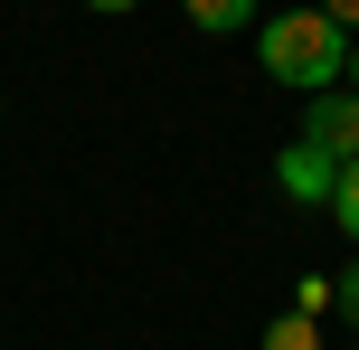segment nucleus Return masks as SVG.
Wrapping results in <instances>:
<instances>
[{
    "label": "nucleus",
    "mask_w": 359,
    "mask_h": 350,
    "mask_svg": "<svg viewBox=\"0 0 359 350\" xmlns=\"http://www.w3.org/2000/svg\"><path fill=\"white\" fill-rule=\"evenodd\" d=\"M265 350H322V322H312V313H274L265 322Z\"/></svg>",
    "instance_id": "39448f33"
},
{
    "label": "nucleus",
    "mask_w": 359,
    "mask_h": 350,
    "mask_svg": "<svg viewBox=\"0 0 359 350\" xmlns=\"http://www.w3.org/2000/svg\"><path fill=\"white\" fill-rule=\"evenodd\" d=\"M86 10H104V19H123V10H142V0H86Z\"/></svg>",
    "instance_id": "9d476101"
},
{
    "label": "nucleus",
    "mask_w": 359,
    "mask_h": 350,
    "mask_svg": "<svg viewBox=\"0 0 359 350\" xmlns=\"http://www.w3.org/2000/svg\"><path fill=\"white\" fill-rule=\"evenodd\" d=\"M274 180H284V199L331 208V189H341V161H331L322 142H284V152H274Z\"/></svg>",
    "instance_id": "f03ea898"
},
{
    "label": "nucleus",
    "mask_w": 359,
    "mask_h": 350,
    "mask_svg": "<svg viewBox=\"0 0 359 350\" xmlns=\"http://www.w3.org/2000/svg\"><path fill=\"white\" fill-rule=\"evenodd\" d=\"M341 86H350V95H359V38H350V76H341Z\"/></svg>",
    "instance_id": "9b49d317"
},
{
    "label": "nucleus",
    "mask_w": 359,
    "mask_h": 350,
    "mask_svg": "<svg viewBox=\"0 0 359 350\" xmlns=\"http://www.w3.org/2000/svg\"><path fill=\"white\" fill-rule=\"evenodd\" d=\"M331 303H341V294H331V284H322V275H303V294H293V313H312V322H322V313H331Z\"/></svg>",
    "instance_id": "0eeeda50"
},
{
    "label": "nucleus",
    "mask_w": 359,
    "mask_h": 350,
    "mask_svg": "<svg viewBox=\"0 0 359 350\" xmlns=\"http://www.w3.org/2000/svg\"><path fill=\"white\" fill-rule=\"evenodd\" d=\"M331 218L359 237V161H341V189H331Z\"/></svg>",
    "instance_id": "423d86ee"
},
{
    "label": "nucleus",
    "mask_w": 359,
    "mask_h": 350,
    "mask_svg": "<svg viewBox=\"0 0 359 350\" xmlns=\"http://www.w3.org/2000/svg\"><path fill=\"white\" fill-rule=\"evenodd\" d=\"M331 294H341V313L359 322V265H350V275H341V284H331Z\"/></svg>",
    "instance_id": "6e6552de"
},
{
    "label": "nucleus",
    "mask_w": 359,
    "mask_h": 350,
    "mask_svg": "<svg viewBox=\"0 0 359 350\" xmlns=\"http://www.w3.org/2000/svg\"><path fill=\"white\" fill-rule=\"evenodd\" d=\"M180 10H189V29H208V38L255 29V0H180Z\"/></svg>",
    "instance_id": "20e7f679"
},
{
    "label": "nucleus",
    "mask_w": 359,
    "mask_h": 350,
    "mask_svg": "<svg viewBox=\"0 0 359 350\" xmlns=\"http://www.w3.org/2000/svg\"><path fill=\"white\" fill-rule=\"evenodd\" d=\"M322 10H331V19H341V29H359V0H322Z\"/></svg>",
    "instance_id": "1a4fd4ad"
},
{
    "label": "nucleus",
    "mask_w": 359,
    "mask_h": 350,
    "mask_svg": "<svg viewBox=\"0 0 359 350\" xmlns=\"http://www.w3.org/2000/svg\"><path fill=\"white\" fill-rule=\"evenodd\" d=\"M303 142H322L331 161H359V95H350V86L312 95V114H303Z\"/></svg>",
    "instance_id": "7ed1b4c3"
},
{
    "label": "nucleus",
    "mask_w": 359,
    "mask_h": 350,
    "mask_svg": "<svg viewBox=\"0 0 359 350\" xmlns=\"http://www.w3.org/2000/svg\"><path fill=\"white\" fill-rule=\"evenodd\" d=\"M255 57H265L274 86L293 95H331L350 76V29L312 0V10H284V19H255Z\"/></svg>",
    "instance_id": "f257e3e1"
}]
</instances>
